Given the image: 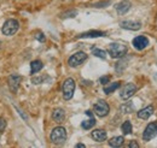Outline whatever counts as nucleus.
I'll return each instance as SVG.
<instances>
[{"label":"nucleus","mask_w":157,"mask_h":148,"mask_svg":"<svg viewBox=\"0 0 157 148\" xmlns=\"http://www.w3.org/2000/svg\"><path fill=\"white\" fill-rule=\"evenodd\" d=\"M108 52L111 56V58L120 59V58L126 56V53H127V46L126 45H122V43H118V42H114V43H111L109 46Z\"/></svg>","instance_id":"obj_1"},{"label":"nucleus","mask_w":157,"mask_h":148,"mask_svg":"<svg viewBox=\"0 0 157 148\" xmlns=\"http://www.w3.org/2000/svg\"><path fill=\"white\" fill-rule=\"evenodd\" d=\"M50 137L55 145H63L67 141V130L63 127H57L51 131Z\"/></svg>","instance_id":"obj_2"},{"label":"nucleus","mask_w":157,"mask_h":148,"mask_svg":"<svg viewBox=\"0 0 157 148\" xmlns=\"http://www.w3.org/2000/svg\"><path fill=\"white\" fill-rule=\"evenodd\" d=\"M18 29H20V23H18V20H17V19H9V20H6V22L4 23L1 31H2V34L6 35V36H12V35H15V34L18 31Z\"/></svg>","instance_id":"obj_3"},{"label":"nucleus","mask_w":157,"mask_h":148,"mask_svg":"<svg viewBox=\"0 0 157 148\" xmlns=\"http://www.w3.org/2000/svg\"><path fill=\"white\" fill-rule=\"evenodd\" d=\"M62 92H63V98L65 100H70L75 92V81L73 78H67L63 83Z\"/></svg>","instance_id":"obj_4"},{"label":"nucleus","mask_w":157,"mask_h":148,"mask_svg":"<svg viewBox=\"0 0 157 148\" xmlns=\"http://www.w3.org/2000/svg\"><path fill=\"white\" fill-rule=\"evenodd\" d=\"M93 110H94V113H96L98 117H105V116H108V113L110 111V106L108 105L106 101H104V100H98V101L94 104Z\"/></svg>","instance_id":"obj_5"},{"label":"nucleus","mask_w":157,"mask_h":148,"mask_svg":"<svg viewBox=\"0 0 157 148\" xmlns=\"http://www.w3.org/2000/svg\"><path fill=\"white\" fill-rule=\"evenodd\" d=\"M86 59H87V54L85 52H76L68 59V64L71 68H76L78 65H81Z\"/></svg>","instance_id":"obj_6"},{"label":"nucleus","mask_w":157,"mask_h":148,"mask_svg":"<svg viewBox=\"0 0 157 148\" xmlns=\"http://www.w3.org/2000/svg\"><path fill=\"white\" fill-rule=\"evenodd\" d=\"M157 136V123H150L143 132V140L150 141Z\"/></svg>","instance_id":"obj_7"},{"label":"nucleus","mask_w":157,"mask_h":148,"mask_svg":"<svg viewBox=\"0 0 157 148\" xmlns=\"http://www.w3.org/2000/svg\"><path fill=\"white\" fill-rule=\"evenodd\" d=\"M136 92H137V86H136L134 83H127V84L122 88V91L120 93V96H121L123 100H127V99L132 98Z\"/></svg>","instance_id":"obj_8"},{"label":"nucleus","mask_w":157,"mask_h":148,"mask_svg":"<svg viewBox=\"0 0 157 148\" xmlns=\"http://www.w3.org/2000/svg\"><path fill=\"white\" fill-rule=\"evenodd\" d=\"M22 81V76L17 74L11 75L9 77V88L12 93H17L18 88H20V83Z\"/></svg>","instance_id":"obj_9"},{"label":"nucleus","mask_w":157,"mask_h":148,"mask_svg":"<svg viewBox=\"0 0 157 148\" xmlns=\"http://www.w3.org/2000/svg\"><path fill=\"white\" fill-rule=\"evenodd\" d=\"M133 47L138 50V51H143L144 48H146L147 47V45H149V40H147V37L145 36H137L133 39Z\"/></svg>","instance_id":"obj_10"},{"label":"nucleus","mask_w":157,"mask_h":148,"mask_svg":"<svg viewBox=\"0 0 157 148\" xmlns=\"http://www.w3.org/2000/svg\"><path fill=\"white\" fill-rule=\"evenodd\" d=\"M120 25L121 28L127 29V30H139L141 28L140 22H134V20H122Z\"/></svg>","instance_id":"obj_11"},{"label":"nucleus","mask_w":157,"mask_h":148,"mask_svg":"<svg viewBox=\"0 0 157 148\" xmlns=\"http://www.w3.org/2000/svg\"><path fill=\"white\" fill-rule=\"evenodd\" d=\"M131 6H132L131 1H128V0H122L121 2L116 4L115 7H116V11H117L118 15H124V13H127V12L129 11Z\"/></svg>","instance_id":"obj_12"},{"label":"nucleus","mask_w":157,"mask_h":148,"mask_svg":"<svg viewBox=\"0 0 157 148\" xmlns=\"http://www.w3.org/2000/svg\"><path fill=\"white\" fill-rule=\"evenodd\" d=\"M91 136H92V139H93L94 141H97V142H103V141H105V140H106L108 134H106V131H105V130L96 129V130H93V131H92Z\"/></svg>","instance_id":"obj_13"},{"label":"nucleus","mask_w":157,"mask_h":148,"mask_svg":"<svg viewBox=\"0 0 157 148\" xmlns=\"http://www.w3.org/2000/svg\"><path fill=\"white\" fill-rule=\"evenodd\" d=\"M154 111H155V109H154V106H152V105L146 106L145 109H143V110H140V111L138 112V117H139L140 119H147L149 117H151V116H152Z\"/></svg>","instance_id":"obj_14"},{"label":"nucleus","mask_w":157,"mask_h":148,"mask_svg":"<svg viewBox=\"0 0 157 148\" xmlns=\"http://www.w3.org/2000/svg\"><path fill=\"white\" fill-rule=\"evenodd\" d=\"M52 118H53V120L56 123H62L64 120V118H65V112H64V110L63 109H56V110H53V112H52Z\"/></svg>","instance_id":"obj_15"},{"label":"nucleus","mask_w":157,"mask_h":148,"mask_svg":"<svg viewBox=\"0 0 157 148\" xmlns=\"http://www.w3.org/2000/svg\"><path fill=\"white\" fill-rule=\"evenodd\" d=\"M106 34L104 31H99V30H91V31H87V33H83L81 35H78L80 39H85V37H100V36H105Z\"/></svg>","instance_id":"obj_16"},{"label":"nucleus","mask_w":157,"mask_h":148,"mask_svg":"<svg viewBox=\"0 0 157 148\" xmlns=\"http://www.w3.org/2000/svg\"><path fill=\"white\" fill-rule=\"evenodd\" d=\"M42 68H44V64H42L41 60H33L30 63V74L34 75L36 72H39Z\"/></svg>","instance_id":"obj_17"},{"label":"nucleus","mask_w":157,"mask_h":148,"mask_svg":"<svg viewBox=\"0 0 157 148\" xmlns=\"http://www.w3.org/2000/svg\"><path fill=\"white\" fill-rule=\"evenodd\" d=\"M123 142H124V139L122 136H115L109 141V145L111 147H121L123 145Z\"/></svg>","instance_id":"obj_18"},{"label":"nucleus","mask_w":157,"mask_h":148,"mask_svg":"<svg viewBox=\"0 0 157 148\" xmlns=\"http://www.w3.org/2000/svg\"><path fill=\"white\" fill-rule=\"evenodd\" d=\"M94 125H96V119H94L93 117H90V119H88V120H83V122L81 123L82 129H85V130L92 129Z\"/></svg>","instance_id":"obj_19"},{"label":"nucleus","mask_w":157,"mask_h":148,"mask_svg":"<svg viewBox=\"0 0 157 148\" xmlns=\"http://www.w3.org/2000/svg\"><path fill=\"white\" fill-rule=\"evenodd\" d=\"M120 82H115V83H111V84H108L104 87V93L105 94H111L113 92H115L116 89L120 88Z\"/></svg>","instance_id":"obj_20"},{"label":"nucleus","mask_w":157,"mask_h":148,"mask_svg":"<svg viewBox=\"0 0 157 148\" xmlns=\"http://www.w3.org/2000/svg\"><path fill=\"white\" fill-rule=\"evenodd\" d=\"M134 111V105L132 102H126L121 106V112L123 113H132Z\"/></svg>","instance_id":"obj_21"},{"label":"nucleus","mask_w":157,"mask_h":148,"mask_svg":"<svg viewBox=\"0 0 157 148\" xmlns=\"http://www.w3.org/2000/svg\"><path fill=\"white\" fill-rule=\"evenodd\" d=\"M121 129H122V132H123L124 135L131 134V132H132V123H131L129 120H126V122L122 124Z\"/></svg>","instance_id":"obj_22"},{"label":"nucleus","mask_w":157,"mask_h":148,"mask_svg":"<svg viewBox=\"0 0 157 148\" xmlns=\"http://www.w3.org/2000/svg\"><path fill=\"white\" fill-rule=\"evenodd\" d=\"M92 54H93L94 57L101 58V59H105V58H106V52H105V51H103V50L96 48V47H93V48H92Z\"/></svg>","instance_id":"obj_23"},{"label":"nucleus","mask_w":157,"mask_h":148,"mask_svg":"<svg viewBox=\"0 0 157 148\" xmlns=\"http://www.w3.org/2000/svg\"><path fill=\"white\" fill-rule=\"evenodd\" d=\"M126 61H118L117 64H116V71L117 72H122L123 70H124V68H126Z\"/></svg>","instance_id":"obj_24"},{"label":"nucleus","mask_w":157,"mask_h":148,"mask_svg":"<svg viewBox=\"0 0 157 148\" xmlns=\"http://www.w3.org/2000/svg\"><path fill=\"white\" fill-rule=\"evenodd\" d=\"M76 11H70V12H64V13H62V18H65V17H74V16H76Z\"/></svg>","instance_id":"obj_25"},{"label":"nucleus","mask_w":157,"mask_h":148,"mask_svg":"<svg viewBox=\"0 0 157 148\" xmlns=\"http://www.w3.org/2000/svg\"><path fill=\"white\" fill-rule=\"evenodd\" d=\"M109 81H110V76H103V77H100V80H99V82H100L101 84H108Z\"/></svg>","instance_id":"obj_26"},{"label":"nucleus","mask_w":157,"mask_h":148,"mask_svg":"<svg viewBox=\"0 0 157 148\" xmlns=\"http://www.w3.org/2000/svg\"><path fill=\"white\" fill-rule=\"evenodd\" d=\"M6 120H5V118H0V132H2L5 128H6Z\"/></svg>","instance_id":"obj_27"},{"label":"nucleus","mask_w":157,"mask_h":148,"mask_svg":"<svg viewBox=\"0 0 157 148\" xmlns=\"http://www.w3.org/2000/svg\"><path fill=\"white\" fill-rule=\"evenodd\" d=\"M108 5H110V1H103V2L94 4V7H106Z\"/></svg>","instance_id":"obj_28"},{"label":"nucleus","mask_w":157,"mask_h":148,"mask_svg":"<svg viewBox=\"0 0 157 148\" xmlns=\"http://www.w3.org/2000/svg\"><path fill=\"white\" fill-rule=\"evenodd\" d=\"M35 39H36L38 41H40V42H44V41H45V36H44L42 33H38V34L35 35Z\"/></svg>","instance_id":"obj_29"},{"label":"nucleus","mask_w":157,"mask_h":148,"mask_svg":"<svg viewBox=\"0 0 157 148\" xmlns=\"http://www.w3.org/2000/svg\"><path fill=\"white\" fill-rule=\"evenodd\" d=\"M129 148H139V145H138L136 141H132L129 143Z\"/></svg>","instance_id":"obj_30"},{"label":"nucleus","mask_w":157,"mask_h":148,"mask_svg":"<svg viewBox=\"0 0 157 148\" xmlns=\"http://www.w3.org/2000/svg\"><path fill=\"white\" fill-rule=\"evenodd\" d=\"M42 82V77H39V78H33V83H35V84H39Z\"/></svg>","instance_id":"obj_31"},{"label":"nucleus","mask_w":157,"mask_h":148,"mask_svg":"<svg viewBox=\"0 0 157 148\" xmlns=\"http://www.w3.org/2000/svg\"><path fill=\"white\" fill-rule=\"evenodd\" d=\"M76 147H78V148H85L86 146H85L83 143H78V145H76Z\"/></svg>","instance_id":"obj_32"},{"label":"nucleus","mask_w":157,"mask_h":148,"mask_svg":"<svg viewBox=\"0 0 157 148\" xmlns=\"http://www.w3.org/2000/svg\"><path fill=\"white\" fill-rule=\"evenodd\" d=\"M0 47H1V42H0Z\"/></svg>","instance_id":"obj_33"}]
</instances>
